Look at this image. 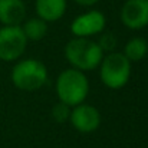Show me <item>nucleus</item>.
I'll return each mask as SVG.
<instances>
[{
    "label": "nucleus",
    "instance_id": "1",
    "mask_svg": "<svg viewBox=\"0 0 148 148\" xmlns=\"http://www.w3.org/2000/svg\"><path fill=\"white\" fill-rule=\"evenodd\" d=\"M56 94L60 102L72 106L82 103L89 94V82L79 69L69 68L59 73L56 79Z\"/></svg>",
    "mask_w": 148,
    "mask_h": 148
},
{
    "label": "nucleus",
    "instance_id": "2",
    "mask_svg": "<svg viewBox=\"0 0 148 148\" xmlns=\"http://www.w3.org/2000/svg\"><path fill=\"white\" fill-rule=\"evenodd\" d=\"M65 56L72 68L85 72L98 68L103 58V52L98 42L89 38H73L65 48Z\"/></svg>",
    "mask_w": 148,
    "mask_h": 148
},
{
    "label": "nucleus",
    "instance_id": "3",
    "mask_svg": "<svg viewBox=\"0 0 148 148\" xmlns=\"http://www.w3.org/2000/svg\"><path fill=\"white\" fill-rule=\"evenodd\" d=\"M13 85L25 92H33L40 89L48 81V69L43 62L38 59L19 60L12 69Z\"/></svg>",
    "mask_w": 148,
    "mask_h": 148
},
{
    "label": "nucleus",
    "instance_id": "4",
    "mask_svg": "<svg viewBox=\"0 0 148 148\" xmlns=\"http://www.w3.org/2000/svg\"><path fill=\"white\" fill-rule=\"evenodd\" d=\"M101 81L109 89H119L127 85L131 76V62L124 53L109 52L99 63Z\"/></svg>",
    "mask_w": 148,
    "mask_h": 148
},
{
    "label": "nucleus",
    "instance_id": "5",
    "mask_svg": "<svg viewBox=\"0 0 148 148\" xmlns=\"http://www.w3.org/2000/svg\"><path fill=\"white\" fill-rule=\"evenodd\" d=\"M27 39L22 26H3L0 27V60H17L26 49Z\"/></svg>",
    "mask_w": 148,
    "mask_h": 148
},
{
    "label": "nucleus",
    "instance_id": "6",
    "mask_svg": "<svg viewBox=\"0 0 148 148\" xmlns=\"http://www.w3.org/2000/svg\"><path fill=\"white\" fill-rule=\"evenodd\" d=\"M105 25L106 19L102 12L89 10L73 19V22L71 23V32L75 38H91L103 32Z\"/></svg>",
    "mask_w": 148,
    "mask_h": 148
},
{
    "label": "nucleus",
    "instance_id": "7",
    "mask_svg": "<svg viewBox=\"0 0 148 148\" xmlns=\"http://www.w3.org/2000/svg\"><path fill=\"white\" fill-rule=\"evenodd\" d=\"M69 121L72 127L79 132H94L101 125V114L99 111L88 103H79L76 106H72Z\"/></svg>",
    "mask_w": 148,
    "mask_h": 148
},
{
    "label": "nucleus",
    "instance_id": "8",
    "mask_svg": "<svg viewBox=\"0 0 148 148\" xmlns=\"http://www.w3.org/2000/svg\"><path fill=\"white\" fill-rule=\"evenodd\" d=\"M121 22L131 30L148 26V0H127L121 9Z\"/></svg>",
    "mask_w": 148,
    "mask_h": 148
},
{
    "label": "nucleus",
    "instance_id": "9",
    "mask_svg": "<svg viewBox=\"0 0 148 148\" xmlns=\"http://www.w3.org/2000/svg\"><path fill=\"white\" fill-rule=\"evenodd\" d=\"M26 17L23 0H0V23L3 26H19Z\"/></svg>",
    "mask_w": 148,
    "mask_h": 148
},
{
    "label": "nucleus",
    "instance_id": "10",
    "mask_svg": "<svg viewBox=\"0 0 148 148\" xmlns=\"http://www.w3.org/2000/svg\"><path fill=\"white\" fill-rule=\"evenodd\" d=\"M38 17L48 22L59 20L66 12V0H36L35 3Z\"/></svg>",
    "mask_w": 148,
    "mask_h": 148
},
{
    "label": "nucleus",
    "instance_id": "11",
    "mask_svg": "<svg viewBox=\"0 0 148 148\" xmlns=\"http://www.w3.org/2000/svg\"><path fill=\"white\" fill-rule=\"evenodd\" d=\"M22 29H23V33H25L27 40L38 42V40H40L46 36L48 23L45 20H42L40 17H32V19H27L25 22Z\"/></svg>",
    "mask_w": 148,
    "mask_h": 148
},
{
    "label": "nucleus",
    "instance_id": "12",
    "mask_svg": "<svg viewBox=\"0 0 148 148\" xmlns=\"http://www.w3.org/2000/svg\"><path fill=\"white\" fill-rule=\"evenodd\" d=\"M124 55L130 62H138L148 55V45L144 38H132L127 42L124 48Z\"/></svg>",
    "mask_w": 148,
    "mask_h": 148
},
{
    "label": "nucleus",
    "instance_id": "13",
    "mask_svg": "<svg viewBox=\"0 0 148 148\" xmlns=\"http://www.w3.org/2000/svg\"><path fill=\"white\" fill-rule=\"evenodd\" d=\"M52 116L58 122H65L71 116V106L59 101V103H56L52 108Z\"/></svg>",
    "mask_w": 148,
    "mask_h": 148
},
{
    "label": "nucleus",
    "instance_id": "14",
    "mask_svg": "<svg viewBox=\"0 0 148 148\" xmlns=\"http://www.w3.org/2000/svg\"><path fill=\"white\" fill-rule=\"evenodd\" d=\"M98 45L101 46V49H102L103 53L105 52H108V53L114 52L115 46H116V38H115L114 33H103L101 36V39H99Z\"/></svg>",
    "mask_w": 148,
    "mask_h": 148
},
{
    "label": "nucleus",
    "instance_id": "15",
    "mask_svg": "<svg viewBox=\"0 0 148 148\" xmlns=\"http://www.w3.org/2000/svg\"><path fill=\"white\" fill-rule=\"evenodd\" d=\"M73 1L81 4V6H94V4L98 3L99 0H73Z\"/></svg>",
    "mask_w": 148,
    "mask_h": 148
},
{
    "label": "nucleus",
    "instance_id": "16",
    "mask_svg": "<svg viewBox=\"0 0 148 148\" xmlns=\"http://www.w3.org/2000/svg\"><path fill=\"white\" fill-rule=\"evenodd\" d=\"M147 45H148V40H147Z\"/></svg>",
    "mask_w": 148,
    "mask_h": 148
}]
</instances>
